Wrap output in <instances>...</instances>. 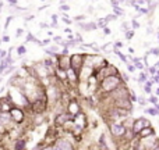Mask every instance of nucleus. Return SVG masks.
Returning a JSON list of instances; mask_svg holds the SVG:
<instances>
[{
	"mask_svg": "<svg viewBox=\"0 0 159 150\" xmlns=\"http://www.w3.org/2000/svg\"><path fill=\"white\" fill-rule=\"evenodd\" d=\"M105 18H106V21H107V22H110V21H116V19H117V15H116L115 13H113V14H109V15H106Z\"/></svg>",
	"mask_w": 159,
	"mask_h": 150,
	"instance_id": "30",
	"label": "nucleus"
},
{
	"mask_svg": "<svg viewBox=\"0 0 159 150\" xmlns=\"http://www.w3.org/2000/svg\"><path fill=\"white\" fill-rule=\"evenodd\" d=\"M131 27H133V29H138V28H140V22H137V19L133 18L131 19Z\"/></svg>",
	"mask_w": 159,
	"mask_h": 150,
	"instance_id": "31",
	"label": "nucleus"
},
{
	"mask_svg": "<svg viewBox=\"0 0 159 150\" xmlns=\"http://www.w3.org/2000/svg\"><path fill=\"white\" fill-rule=\"evenodd\" d=\"M17 71V67L16 66H13V64H10V66L6 68V71L3 72V75H8V74H13V72H16Z\"/></svg>",
	"mask_w": 159,
	"mask_h": 150,
	"instance_id": "21",
	"label": "nucleus"
},
{
	"mask_svg": "<svg viewBox=\"0 0 159 150\" xmlns=\"http://www.w3.org/2000/svg\"><path fill=\"white\" fill-rule=\"evenodd\" d=\"M61 41H63L61 36H55V38H53V42H55V43H60Z\"/></svg>",
	"mask_w": 159,
	"mask_h": 150,
	"instance_id": "42",
	"label": "nucleus"
},
{
	"mask_svg": "<svg viewBox=\"0 0 159 150\" xmlns=\"http://www.w3.org/2000/svg\"><path fill=\"white\" fill-rule=\"evenodd\" d=\"M140 150H159V138L157 134L140 138Z\"/></svg>",
	"mask_w": 159,
	"mask_h": 150,
	"instance_id": "3",
	"label": "nucleus"
},
{
	"mask_svg": "<svg viewBox=\"0 0 159 150\" xmlns=\"http://www.w3.org/2000/svg\"><path fill=\"white\" fill-rule=\"evenodd\" d=\"M53 149L56 150H74L75 146H74V142L71 139L66 136H59L56 139V142L53 143Z\"/></svg>",
	"mask_w": 159,
	"mask_h": 150,
	"instance_id": "7",
	"label": "nucleus"
},
{
	"mask_svg": "<svg viewBox=\"0 0 159 150\" xmlns=\"http://www.w3.org/2000/svg\"><path fill=\"white\" fill-rule=\"evenodd\" d=\"M48 7H49V4H43V6H41V7L38 8V11H43L45 8H48Z\"/></svg>",
	"mask_w": 159,
	"mask_h": 150,
	"instance_id": "49",
	"label": "nucleus"
},
{
	"mask_svg": "<svg viewBox=\"0 0 159 150\" xmlns=\"http://www.w3.org/2000/svg\"><path fill=\"white\" fill-rule=\"evenodd\" d=\"M154 106H155V107H157V110H159V101H158V103H157V104H154Z\"/></svg>",
	"mask_w": 159,
	"mask_h": 150,
	"instance_id": "56",
	"label": "nucleus"
},
{
	"mask_svg": "<svg viewBox=\"0 0 159 150\" xmlns=\"http://www.w3.org/2000/svg\"><path fill=\"white\" fill-rule=\"evenodd\" d=\"M152 85H154V81H152V79H148V81L143 85V89L147 95H151L152 93Z\"/></svg>",
	"mask_w": 159,
	"mask_h": 150,
	"instance_id": "17",
	"label": "nucleus"
},
{
	"mask_svg": "<svg viewBox=\"0 0 159 150\" xmlns=\"http://www.w3.org/2000/svg\"><path fill=\"white\" fill-rule=\"evenodd\" d=\"M158 86H159V84H158Z\"/></svg>",
	"mask_w": 159,
	"mask_h": 150,
	"instance_id": "63",
	"label": "nucleus"
},
{
	"mask_svg": "<svg viewBox=\"0 0 159 150\" xmlns=\"http://www.w3.org/2000/svg\"><path fill=\"white\" fill-rule=\"evenodd\" d=\"M6 2H7L10 6H17V3H18L17 0H6Z\"/></svg>",
	"mask_w": 159,
	"mask_h": 150,
	"instance_id": "47",
	"label": "nucleus"
},
{
	"mask_svg": "<svg viewBox=\"0 0 159 150\" xmlns=\"http://www.w3.org/2000/svg\"><path fill=\"white\" fill-rule=\"evenodd\" d=\"M73 121H74L75 125L80 126V128H82L84 131L88 128V117H87V114H85L84 111H80L77 115H74Z\"/></svg>",
	"mask_w": 159,
	"mask_h": 150,
	"instance_id": "12",
	"label": "nucleus"
},
{
	"mask_svg": "<svg viewBox=\"0 0 159 150\" xmlns=\"http://www.w3.org/2000/svg\"><path fill=\"white\" fill-rule=\"evenodd\" d=\"M64 32H66V33H73V31L70 29V28H66V29H64Z\"/></svg>",
	"mask_w": 159,
	"mask_h": 150,
	"instance_id": "53",
	"label": "nucleus"
},
{
	"mask_svg": "<svg viewBox=\"0 0 159 150\" xmlns=\"http://www.w3.org/2000/svg\"><path fill=\"white\" fill-rule=\"evenodd\" d=\"M117 74H120V71H119V68L116 66H113V64H106L105 67H102V68L95 71V75H96V78L99 79V82L103 78H106V76L117 75Z\"/></svg>",
	"mask_w": 159,
	"mask_h": 150,
	"instance_id": "4",
	"label": "nucleus"
},
{
	"mask_svg": "<svg viewBox=\"0 0 159 150\" xmlns=\"http://www.w3.org/2000/svg\"><path fill=\"white\" fill-rule=\"evenodd\" d=\"M2 82H3V78H2V75H0V84H2Z\"/></svg>",
	"mask_w": 159,
	"mask_h": 150,
	"instance_id": "61",
	"label": "nucleus"
},
{
	"mask_svg": "<svg viewBox=\"0 0 159 150\" xmlns=\"http://www.w3.org/2000/svg\"><path fill=\"white\" fill-rule=\"evenodd\" d=\"M60 54H64V56H70V52H69V47H63L60 52Z\"/></svg>",
	"mask_w": 159,
	"mask_h": 150,
	"instance_id": "35",
	"label": "nucleus"
},
{
	"mask_svg": "<svg viewBox=\"0 0 159 150\" xmlns=\"http://www.w3.org/2000/svg\"><path fill=\"white\" fill-rule=\"evenodd\" d=\"M110 4H112V7H115V6H119L120 3H119V0H110Z\"/></svg>",
	"mask_w": 159,
	"mask_h": 150,
	"instance_id": "48",
	"label": "nucleus"
},
{
	"mask_svg": "<svg viewBox=\"0 0 159 150\" xmlns=\"http://www.w3.org/2000/svg\"><path fill=\"white\" fill-rule=\"evenodd\" d=\"M130 100L133 103H137V100H138V96L134 93V90H130Z\"/></svg>",
	"mask_w": 159,
	"mask_h": 150,
	"instance_id": "28",
	"label": "nucleus"
},
{
	"mask_svg": "<svg viewBox=\"0 0 159 150\" xmlns=\"http://www.w3.org/2000/svg\"><path fill=\"white\" fill-rule=\"evenodd\" d=\"M52 42V39H43V41L41 42V47H45V46H48V45Z\"/></svg>",
	"mask_w": 159,
	"mask_h": 150,
	"instance_id": "33",
	"label": "nucleus"
},
{
	"mask_svg": "<svg viewBox=\"0 0 159 150\" xmlns=\"http://www.w3.org/2000/svg\"><path fill=\"white\" fill-rule=\"evenodd\" d=\"M75 24H77L78 27L82 29V31H85V32H91V31H95V29H98V25H96V22H93V21H89V22L75 21Z\"/></svg>",
	"mask_w": 159,
	"mask_h": 150,
	"instance_id": "14",
	"label": "nucleus"
},
{
	"mask_svg": "<svg viewBox=\"0 0 159 150\" xmlns=\"http://www.w3.org/2000/svg\"><path fill=\"white\" fill-rule=\"evenodd\" d=\"M2 53H3V50L0 49V60H2Z\"/></svg>",
	"mask_w": 159,
	"mask_h": 150,
	"instance_id": "60",
	"label": "nucleus"
},
{
	"mask_svg": "<svg viewBox=\"0 0 159 150\" xmlns=\"http://www.w3.org/2000/svg\"><path fill=\"white\" fill-rule=\"evenodd\" d=\"M147 33H148V35L154 33V28H152V25H148V28H147Z\"/></svg>",
	"mask_w": 159,
	"mask_h": 150,
	"instance_id": "44",
	"label": "nucleus"
},
{
	"mask_svg": "<svg viewBox=\"0 0 159 150\" xmlns=\"http://www.w3.org/2000/svg\"><path fill=\"white\" fill-rule=\"evenodd\" d=\"M120 75H121V78H123V81H124V82H129V81H130V76L127 75L126 72H121Z\"/></svg>",
	"mask_w": 159,
	"mask_h": 150,
	"instance_id": "38",
	"label": "nucleus"
},
{
	"mask_svg": "<svg viewBox=\"0 0 159 150\" xmlns=\"http://www.w3.org/2000/svg\"><path fill=\"white\" fill-rule=\"evenodd\" d=\"M137 103L140 104V106H145V104H147V101L144 100V97H141V96H140V97H138V100H137Z\"/></svg>",
	"mask_w": 159,
	"mask_h": 150,
	"instance_id": "37",
	"label": "nucleus"
},
{
	"mask_svg": "<svg viewBox=\"0 0 159 150\" xmlns=\"http://www.w3.org/2000/svg\"><path fill=\"white\" fill-rule=\"evenodd\" d=\"M147 125H151V121L147 120L145 117H138V118H135V120L133 121L131 129H133V132H134L135 135H138L141 129H143L144 126H147Z\"/></svg>",
	"mask_w": 159,
	"mask_h": 150,
	"instance_id": "11",
	"label": "nucleus"
},
{
	"mask_svg": "<svg viewBox=\"0 0 159 150\" xmlns=\"http://www.w3.org/2000/svg\"><path fill=\"white\" fill-rule=\"evenodd\" d=\"M135 3H137V0H126V4L129 6H134Z\"/></svg>",
	"mask_w": 159,
	"mask_h": 150,
	"instance_id": "46",
	"label": "nucleus"
},
{
	"mask_svg": "<svg viewBox=\"0 0 159 150\" xmlns=\"http://www.w3.org/2000/svg\"><path fill=\"white\" fill-rule=\"evenodd\" d=\"M66 111H69L71 115H77L80 111H82V107H81V103L77 97H71L69 100L66 106Z\"/></svg>",
	"mask_w": 159,
	"mask_h": 150,
	"instance_id": "10",
	"label": "nucleus"
},
{
	"mask_svg": "<svg viewBox=\"0 0 159 150\" xmlns=\"http://www.w3.org/2000/svg\"><path fill=\"white\" fill-rule=\"evenodd\" d=\"M113 13H115L117 17L124 15V11H123V8H120V6H115V7H113Z\"/></svg>",
	"mask_w": 159,
	"mask_h": 150,
	"instance_id": "22",
	"label": "nucleus"
},
{
	"mask_svg": "<svg viewBox=\"0 0 159 150\" xmlns=\"http://www.w3.org/2000/svg\"><path fill=\"white\" fill-rule=\"evenodd\" d=\"M25 19L30 21V19H34V14H30V15H25Z\"/></svg>",
	"mask_w": 159,
	"mask_h": 150,
	"instance_id": "51",
	"label": "nucleus"
},
{
	"mask_svg": "<svg viewBox=\"0 0 159 150\" xmlns=\"http://www.w3.org/2000/svg\"><path fill=\"white\" fill-rule=\"evenodd\" d=\"M121 84H126V82L123 81V78H121L120 74L106 76V78H103L101 82H99V90L98 92L99 93H110L115 89H117Z\"/></svg>",
	"mask_w": 159,
	"mask_h": 150,
	"instance_id": "1",
	"label": "nucleus"
},
{
	"mask_svg": "<svg viewBox=\"0 0 159 150\" xmlns=\"http://www.w3.org/2000/svg\"><path fill=\"white\" fill-rule=\"evenodd\" d=\"M17 54H18L20 58H22L25 54H27V47H25V45H21V46L17 47Z\"/></svg>",
	"mask_w": 159,
	"mask_h": 150,
	"instance_id": "19",
	"label": "nucleus"
},
{
	"mask_svg": "<svg viewBox=\"0 0 159 150\" xmlns=\"http://www.w3.org/2000/svg\"><path fill=\"white\" fill-rule=\"evenodd\" d=\"M59 10H60L61 13H67V11H70V6L66 4V3H63V4L59 6Z\"/></svg>",
	"mask_w": 159,
	"mask_h": 150,
	"instance_id": "26",
	"label": "nucleus"
},
{
	"mask_svg": "<svg viewBox=\"0 0 159 150\" xmlns=\"http://www.w3.org/2000/svg\"><path fill=\"white\" fill-rule=\"evenodd\" d=\"M13 18H14V14H11V15H8L7 18H6V22H4V31H7L8 25H10V22L13 21Z\"/></svg>",
	"mask_w": 159,
	"mask_h": 150,
	"instance_id": "27",
	"label": "nucleus"
},
{
	"mask_svg": "<svg viewBox=\"0 0 159 150\" xmlns=\"http://www.w3.org/2000/svg\"><path fill=\"white\" fill-rule=\"evenodd\" d=\"M2 8H3V2H0V14H2Z\"/></svg>",
	"mask_w": 159,
	"mask_h": 150,
	"instance_id": "55",
	"label": "nucleus"
},
{
	"mask_svg": "<svg viewBox=\"0 0 159 150\" xmlns=\"http://www.w3.org/2000/svg\"><path fill=\"white\" fill-rule=\"evenodd\" d=\"M41 2H46V0H41Z\"/></svg>",
	"mask_w": 159,
	"mask_h": 150,
	"instance_id": "62",
	"label": "nucleus"
},
{
	"mask_svg": "<svg viewBox=\"0 0 159 150\" xmlns=\"http://www.w3.org/2000/svg\"><path fill=\"white\" fill-rule=\"evenodd\" d=\"M154 134H155V129H154V126H152V124H151V125L144 126V128L140 131L138 136H140V138H145V136H149V135H154Z\"/></svg>",
	"mask_w": 159,
	"mask_h": 150,
	"instance_id": "15",
	"label": "nucleus"
},
{
	"mask_svg": "<svg viewBox=\"0 0 159 150\" xmlns=\"http://www.w3.org/2000/svg\"><path fill=\"white\" fill-rule=\"evenodd\" d=\"M121 28H123L124 31L130 29V25H129V22H123V24H121Z\"/></svg>",
	"mask_w": 159,
	"mask_h": 150,
	"instance_id": "45",
	"label": "nucleus"
},
{
	"mask_svg": "<svg viewBox=\"0 0 159 150\" xmlns=\"http://www.w3.org/2000/svg\"><path fill=\"white\" fill-rule=\"evenodd\" d=\"M39 27H41L42 29H48V28H50V25L46 24V22H39Z\"/></svg>",
	"mask_w": 159,
	"mask_h": 150,
	"instance_id": "39",
	"label": "nucleus"
},
{
	"mask_svg": "<svg viewBox=\"0 0 159 150\" xmlns=\"http://www.w3.org/2000/svg\"><path fill=\"white\" fill-rule=\"evenodd\" d=\"M84 63H85V53H74V54H70V67H71L73 70H75L78 74H80V71H81Z\"/></svg>",
	"mask_w": 159,
	"mask_h": 150,
	"instance_id": "8",
	"label": "nucleus"
},
{
	"mask_svg": "<svg viewBox=\"0 0 159 150\" xmlns=\"http://www.w3.org/2000/svg\"><path fill=\"white\" fill-rule=\"evenodd\" d=\"M144 113H145V114L152 115V117H157V115H159V110H157V107H155V106H152V107H147V109H144Z\"/></svg>",
	"mask_w": 159,
	"mask_h": 150,
	"instance_id": "18",
	"label": "nucleus"
},
{
	"mask_svg": "<svg viewBox=\"0 0 159 150\" xmlns=\"http://www.w3.org/2000/svg\"><path fill=\"white\" fill-rule=\"evenodd\" d=\"M126 66H127V70H129V72H131V74H133V72H135V70H137V68H135V66H134V64H133V63H130V61L126 64Z\"/></svg>",
	"mask_w": 159,
	"mask_h": 150,
	"instance_id": "29",
	"label": "nucleus"
},
{
	"mask_svg": "<svg viewBox=\"0 0 159 150\" xmlns=\"http://www.w3.org/2000/svg\"><path fill=\"white\" fill-rule=\"evenodd\" d=\"M2 92H4V88H0V93Z\"/></svg>",
	"mask_w": 159,
	"mask_h": 150,
	"instance_id": "59",
	"label": "nucleus"
},
{
	"mask_svg": "<svg viewBox=\"0 0 159 150\" xmlns=\"http://www.w3.org/2000/svg\"><path fill=\"white\" fill-rule=\"evenodd\" d=\"M74 38H75V41H77L80 45H81V43H84V41H82V36H81V33H80V32H75Z\"/></svg>",
	"mask_w": 159,
	"mask_h": 150,
	"instance_id": "32",
	"label": "nucleus"
},
{
	"mask_svg": "<svg viewBox=\"0 0 159 150\" xmlns=\"http://www.w3.org/2000/svg\"><path fill=\"white\" fill-rule=\"evenodd\" d=\"M149 52H151L152 54H155V56H159V47H151Z\"/></svg>",
	"mask_w": 159,
	"mask_h": 150,
	"instance_id": "34",
	"label": "nucleus"
},
{
	"mask_svg": "<svg viewBox=\"0 0 159 150\" xmlns=\"http://www.w3.org/2000/svg\"><path fill=\"white\" fill-rule=\"evenodd\" d=\"M134 31H135V29H127V31H124V36H126L127 41L133 39V36H134V33H135Z\"/></svg>",
	"mask_w": 159,
	"mask_h": 150,
	"instance_id": "23",
	"label": "nucleus"
},
{
	"mask_svg": "<svg viewBox=\"0 0 159 150\" xmlns=\"http://www.w3.org/2000/svg\"><path fill=\"white\" fill-rule=\"evenodd\" d=\"M27 148V139L25 138H18V139H16L14 140V143H13V149H16V150H21V149H25Z\"/></svg>",
	"mask_w": 159,
	"mask_h": 150,
	"instance_id": "16",
	"label": "nucleus"
},
{
	"mask_svg": "<svg viewBox=\"0 0 159 150\" xmlns=\"http://www.w3.org/2000/svg\"><path fill=\"white\" fill-rule=\"evenodd\" d=\"M10 115H11V120L14 121V124H17V125H22V124L25 122V109H22V107L20 106H16L14 104L13 107L10 109Z\"/></svg>",
	"mask_w": 159,
	"mask_h": 150,
	"instance_id": "5",
	"label": "nucleus"
},
{
	"mask_svg": "<svg viewBox=\"0 0 159 150\" xmlns=\"http://www.w3.org/2000/svg\"><path fill=\"white\" fill-rule=\"evenodd\" d=\"M2 42H10V38H8L7 35H4V36L2 38Z\"/></svg>",
	"mask_w": 159,
	"mask_h": 150,
	"instance_id": "50",
	"label": "nucleus"
},
{
	"mask_svg": "<svg viewBox=\"0 0 159 150\" xmlns=\"http://www.w3.org/2000/svg\"><path fill=\"white\" fill-rule=\"evenodd\" d=\"M155 95L159 96V86H158V89H157V92H155Z\"/></svg>",
	"mask_w": 159,
	"mask_h": 150,
	"instance_id": "57",
	"label": "nucleus"
},
{
	"mask_svg": "<svg viewBox=\"0 0 159 150\" xmlns=\"http://www.w3.org/2000/svg\"><path fill=\"white\" fill-rule=\"evenodd\" d=\"M113 46L117 47V49H121V47H123V42L117 41V42H115V43H113Z\"/></svg>",
	"mask_w": 159,
	"mask_h": 150,
	"instance_id": "40",
	"label": "nucleus"
},
{
	"mask_svg": "<svg viewBox=\"0 0 159 150\" xmlns=\"http://www.w3.org/2000/svg\"><path fill=\"white\" fill-rule=\"evenodd\" d=\"M87 18V15H84V14H81V15H75V21H84V19Z\"/></svg>",
	"mask_w": 159,
	"mask_h": 150,
	"instance_id": "36",
	"label": "nucleus"
},
{
	"mask_svg": "<svg viewBox=\"0 0 159 150\" xmlns=\"http://www.w3.org/2000/svg\"><path fill=\"white\" fill-rule=\"evenodd\" d=\"M119 3H120V4L121 3H126V0H119Z\"/></svg>",
	"mask_w": 159,
	"mask_h": 150,
	"instance_id": "58",
	"label": "nucleus"
},
{
	"mask_svg": "<svg viewBox=\"0 0 159 150\" xmlns=\"http://www.w3.org/2000/svg\"><path fill=\"white\" fill-rule=\"evenodd\" d=\"M22 33H24V29H22V28H18V29H17V32H16V38H20Z\"/></svg>",
	"mask_w": 159,
	"mask_h": 150,
	"instance_id": "41",
	"label": "nucleus"
},
{
	"mask_svg": "<svg viewBox=\"0 0 159 150\" xmlns=\"http://www.w3.org/2000/svg\"><path fill=\"white\" fill-rule=\"evenodd\" d=\"M74 118V115H71L69 111H60V113H57V114L55 115V125L57 126V128H61V126L64 125V124L67 122V121H70V120H73Z\"/></svg>",
	"mask_w": 159,
	"mask_h": 150,
	"instance_id": "9",
	"label": "nucleus"
},
{
	"mask_svg": "<svg viewBox=\"0 0 159 150\" xmlns=\"http://www.w3.org/2000/svg\"><path fill=\"white\" fill-rule=\"evenodd\" d=\"M129 52L133 54V53H134V49H133V47H129Z\"/></svg>",
	"mask_w": 159,
	"mask_h": 150,
	"instance_id": "54",
	"label": "nucleus"
},
{
	"mask_svg": "<svg viewBox=\"0 0 159 150\" xmlns=\"http://www.w3.org/2000/svg\"><path fill=\"white\" fill-rule=\"evenodd\" d=\"M107 128H109V132L110 135H112L113 140H119L121 139V138L124 136V134H126L127 128L124 126L123 122H119V121H113V122H107Z\"/></svg>",
	"mask_w": 159,
	"mask_h": 150,
	"instance_id": "2",
	"label": "nucleus"
},
{
	"mask_svg": "<svg viewBox=\"0 0 159 150\" xmlns=\"http://www.w3.org/2000/svg\"><path fill=\"white\" fill-rule=\"evenodd\" d=\"M148 101H149L151 104H157L158 101H159V96H157V95H152V93H151V95H149Z\"/></svg>",
	"mask_w": 159,
	"mask_h": 150,
	"instance_id": "25",
	"label": "nucleus"
},
{
	"mask_svg": "<svg viewBox=\"0 0 159 150\" xmlns=\"http://www.w3.org/2000/svg\"><path fill=\"white\" fill-rule=\"evenodd\" d=\"M88 14H93V7H92V6H89V7H88Z\"/></svg>",
	"mask_w": 159,
	"mask_h": 150,
	"instance_id": "52",
	"label": "nucleus"
},
{
	"mask_svg": "<svg viewBox=\"0 0 159 150\" xmlns=\"http://www.w3.org/2000/svg\"><path fill=\"white\" fill-rule=\"evenodd\" d=\"M56 67H59L61 70H69L70 68V56L59 54L56 57Z\"/></svg>",
	"mask_w": 159,
	"mask_h": 150,
	"instance_id": "13",
	"label": "nucleus"
},
{
	"mask_svg": "<svg viewBox=\"0 0 159 150\" xmlns=\"http://www.w3.org/2000/svg\"><path fill=\"white\" fill-rule=\"evenodd\" d=\"M103 33H105V35H110V33H112V31H110L109 27H105L103 28Z\"/></svg>",
	"mask_w": 159,
	"mask_h": 150,
	"instance_id": "43",
	"label": "nucleus"
},
{
	"mask_svg": "<svg viewBox=\"0 0 159 150\" xmlns=\"http://www.w3.org/2000/svg\"><path fill=\"white\" fill-rule=\"evenodd\" d=\"M57 138H59L57 126L53 125V126H50V128H48L46 134H45V136H43V142L42 143H45L46 149H53V143L56 142Z\"/></svg>",
	"mask_w": 159,
	"mask_h": 150,
	"instance_id": "6",
	"label": "nucleus"
},
{
	"mask_svg": "<svg viewBox=\"0 0 159 150\" xmlns=\"http://www.w3.org/2000/svg\"><path fill=\"white\" fill-rule=\"evenodd\" d=\"M107 24H109V22L106 21V18H99L98 21H96V25H98V28H101V29H103L105 27H107Z\"/></svg>",
	"mask_w": 159,
	"mask_h": 150,
	"instance_id": "20",
	"label": "nucleus"
},
{
	"mask_svg": "<svg viewBox=\"0 0 159 150\" xmlns=\"http://www.w3.org/2000/svg\"><path fill=\"white\" fill-rule=\"evenodd\" d=\"M8 67V64L6 63V60L3 58V60H0V75H3V72L6 71V68Z\"/></svg>",
	"mask_w": 159,
	"mask_h": 150,
	"instance_id": "24",
	"label": "nucleus"
}]
</instances>
